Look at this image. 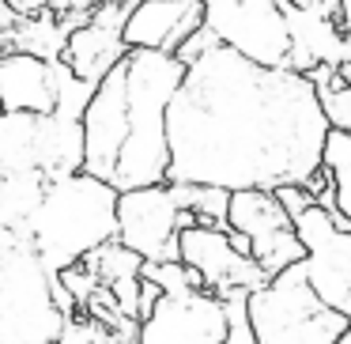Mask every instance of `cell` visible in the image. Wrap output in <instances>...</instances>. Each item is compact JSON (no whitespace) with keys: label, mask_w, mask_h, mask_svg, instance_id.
Masks as SVG:
<instances>
[{"label":"cell","mask_w":351,"mask_h":344,"mask_svg":"<svg viewBox=\"0 0 351 344\" xmlns=\"http://www.w3.org/2000/svg\"><path fill=\"white\" fill-rule=\"evenodd\" d=\"M76 299L23 231H0V344H57Z\"/></svg>","instance_id":"4"},{"label":"cell","mask_w":351,"mask_h":344,"mask_svg":"<svg viewBox=\"0 0 351 344\" xmlns=\"http://www.w3.org/2000/svg\"><path fill=\"white\" fill-rule=\"evenodd\" d=\"M182 200V208L197 212L200 223L208 227H227L230 216V190H219V185H193V182H170Z\"/></svg>","instance_id":"20"},{"label":"cell","mask_w":351,"mask_h":344,"mask_svg":"<svg viewBox=\"0 0 351 344\" xmlns=\"http://www.w3.org/2000/svg\"><path fill=\"white\" fill-rule=\"evenodd\" d=\"M230 318L227 303L215 291H162L152 318L140 321L136 344H227Z\"/></svg>","instance_id":"10"},{"label":"cell","mask_w":351,"mask_h":344,"mask_svg":"<svg viewBox=\"0 0 351 344\" xmlns=\"http://www.w3.org/2000/svg\"><path fill=\"white\" fill-rule=\"evenodd\" d=\"M200 27H204L200 0H136L125 23V46L178 54L182 42Z\"/></svg>","instance_id":"13"},{"label":"cell","mask_w":351,"mask_h":344,"mask_svg":"<svg viewBox=\"0 0 351 344\" xmlns=\"http://www.w3.org/2000/svg\"><path fill=\"white\" fill-rule=\"evenodd\" d=\"M144 276L152 284H159L167 295H178V291H200L204 288V276L197 268H189L185 261H147Z\"/></svg>","instance_id":"22"},{"label":"cell","mask_w":351,"mask_h":344,"mask_svg":"<svg viewBox=\"0 0 351 344\" xmlns=\"http://www.w3.org/2000/svg\"><path fill=\"white\" fill-rule=\"evenodd\" d=\"M328 133L306 72L268 69L215 46L189 65L170 106V182L230 193L310 185L325 170Z\"/></svg>","instance_id":"1"},{"label":"cell","mask_w":351,"mask_h":344,"mask_svg":"<svg viewBox=\"0 0 351 344\" xmlns=\"http://www.w3.org/2000/svg\"><path fill=\"white\" fill-rule=\"evenodd\" d=\"M61 284L69 288V295L76 299L80 310H84V306L91 303V295L102 288V280H99V276H95L91 268L84 265V261H80V265H72V268H64V273H61Z\"/></svg>","instance_id":"23"},{"label":"cell","mask_w":351,"mask_h":344,"mask_svg":"<svg viewBox=\"0 0 351 344\" xmlns=\"http://www.w3.org/2000/svg\"><path fill=\"white\" fill-rule=\"evenodd\" d=\"M325 170L336 190V208L343 220H351V133L332 129L325 144Z\"/></svg>","instance_id":"21"},{"label":"cell","mask_w":351,"mask_h":344,"mask_svg":"<svg viewBox=\"0 0 351 344\" xmlns=\"http://www.w3.org/2000/svg\"><path fill=\"white\" fill-rule=\"evenodd\" d=\"M99 4L102 0H53V12L76 31V27H84L87 19H91V12L99 8Z\"/></svg>","instance_id":"26"},{"label":"cell","mask_w":351,"mask_h":344,"mask_svg":"<svg viewBox=\"0 0 351 344\" xmlns=\"http://www.w3.org/2000/svg\"><path fill=\"white\" fill-rule=\"evenodd\" d=\"M276 197L283 200V208L291 212V220H295V223L302 220L313 205H317V193H313L310 185H283V190H276Z\"/></svg>","instance_id":"24"},{"label":"cell","mask_w":351,"mask_h":344,"mask_svg":"<svg viewBox=\"0 0 351 344\" xmlns=\"http://www.w3.org/2000/svg\"><path fill=\"white\" fill-rule=\"evenodd\" d=\"M295 8H321L328 16H340V0H291Z\"/></svg>","instance_id":"28"},{"label":"cell","mask_w":351,"mask_h":344,"mask_svg":"<svg viewBox=\"0 0 351 344\" xmlns=\"http://www.w3.org/2000/svg\"><path fill=\"white\" fill-rule=\"evenodd\" d=\"M84 265L91 268V273H95V276H99V280L110 288V284L129 280V276H144V265H147V261L140 257L136 250H129V246H125L121 238H114V242L99 246L95 253H87Z\"/></svg>","instance_id":"19"},{"label":"cell","mask_w":351,"mask_h":344,"mask_svg":"<svg viewBox=\"0 0 351 344\" xmlns=\"http://www.w3.org/2000/svg\"><path fill=\"white\" fill-rule=\"evenodd\" d=\"M182 261L189 268H197L204 276V288L215 295H230V291H261L265 284H272V276L257 265L250 250L234 242L227 227H197L182 231Z\"/></svg>","instance_id":"11"},{"label":"cell","mask_w":351,"mask_h":344,"mask_svg":"<svg viewBox=\"0 0 351 344\" xmlns=\"http://www.w3.org/2000/svg\"><path fill=\"white\" fill-rule=\"evenodd\" d=\"M227 231L242 250L257 257L268 276L287 273L291 265L306 261V242L298 235V223L276 197V190H238L230 193Z\"/></svg>","instance_id":"8"},{"label":"cell","mask_w":351,"mask_h":344,"mask_svg":"<svg viewBox=\"0 0 351 344\" xmlns=\"http://www.w3.org/2000/svg\"><path fill=\"white\" fill-rule=\"evenodd\" d=\"M215 46H223V42H219V34H215L212 27L204 23L200 31H193L189 38L182 42V49H178V57H182L185 65H193V61H200V57H204L208 49H215Z\"/></svg>","instance_id":"25"},{"label":"cell","mask_w":351,"mask_h":344,"mask_svg":"<svg viewBox=\"0 0 351 344\" xmlns=\"http://www.w3.org/2000/svg\"><path fill=\"white\" fill-rule=\"evenodd\" d=\"M42 170L53 182L84 170V122L69 114L0 117V174Z\"/></svg>","instance_id":"6"},{"label":"cell","mask_w":351,"mask_h":344,"mask_svg":"<svg viewBox=\"0 0 351 344\" xmlns=\"http://www.w3.org/2000/svg\"><path fill=\"white\" fill-rule=\"evenodd\" d=\"M340 344H351V329H348V333H343V336H340Z\"/></svg>","instance_id":"29"},{"label":"cell","mask_w":351,"mask_h":344,"mask_svg":"<svg viewBox=\"0 0 351 344\" xmlns=\"http://www.w3.org/2000/svg\"><path fill=\"white\" fill-rule=\"evenodd\" d=\"M61 61L34 54H0V102L4 114H57L61 110Z\"/></svg>","instance_id":"14"},{"label":"cell","mask_w":351,"mask_h":344,"mask_svg":"<svg viewBox=\"0 0 351 344\" xmlns=\"http://www.w3.org/2000/svg\"><path fill=\"white\" fill-rule=\"evenodd\" d=\"M250 318L257 344H340L351 329L348 314L313 288L306 261L272 276L261 291H250Z\"/></svg>","instance_id":"5"},{"label":"cell","mask_w":351,"mask_h":344,"mask_svg":"<svg viewBox=\"0 0 351 344\" xmlns=\"http://www.w3.org/2000/svg\"><path fill=\"white\" fill-rule=\"evenodd\" d=\"M200 4L204 23L219 34L227 49L268 69H291L295 57L287 23L291 0H200Z\"/></svg>","instance_id":"7"},{"label":"cell","mask_w":351,"mask_h":344,"mask_svg":"<svg viewBox=\"0 0 351 344\" xmlns=\"http://www.w3.org/2000/svg\"><path fill=\"white\" fill-rule=\"evenodd\" d=\"M313 87H317L321 95V106H325V117L332 129L340 133H351V61L336 65V69H328V65H321V69L310 72Z\"/></svg>","instance_id":"18"},{"label":"cell","mask_w":351,"mask_h":344,"mask_svg":"<svg viewBox=\"0 0 351 344\" xmlns=\"http://www.w3.org/2000/svg\"><path fill=\"white\" fill-rule=\"evenodd\" d=\"M49 178L42 170L23 174H0V231H31L42 200H46Z\"/></svg>","instance_id":"16"},{"label":"cell","mask_w":351,"mask_h":344,"mask_svg":"<svg viewBox=\"0 0 351 344\" xmlns=\"http://www.w3.org/2000/svg\"><path fill=\"white\" fill-rule=\"evenodd\" d=\"M189 65L162 49H129L84 110V170L117 193L170 182V106Z\"/></svg>","instance_id":"2"},{"label":"cell","mask_w":351,"mask_h":344,"mask_svg":"<svg viewBox=\"0 0 351 344\" xmlns=\"http://www.w3.org/2000/svg\"><path fill=\"white\" fill-rule=\"evenodd\" d=\"M182 200L174 185H144L129 190L117 200L121 242L144 261H182Z\"/></svg>","instance_id":"9"},{"label":"cell","mask_w":351,"mask_h":344,"mask_svg":"<svg viewBox=\"0 0 351 344\" xmlns=\"http://www.w3.org/2000/svg\"><path fill=\"white\" fill-rule=\"evenodd\" d=\"M117 200H121V193L87 170L49 182L46 200L27 231L49 273L61 276L64 268L87 261V253H95L99 246L121 238Z\"/></svg>","instance_id":"3"},{"label":"cell","mask_w":351,"mask_h":344,"mask_svg":"<svg viewBox=\"0 0 351 344\" xmlns=\"http://www.w3.org/2000/svg\"><path fill=\"white\" fill-rule=\"evenodd\" d=\"M69 34H72V27L57 12L19 19L16 27L4 31V54H34V57H46V61H61Z\"/></svg>","instance_id":"17"},{"label":"cell","mask_w":351,"mask_h":344,"mask_svg":"<svg viewBox=\"0 0 351 344\" xmlns=\"http://www.w3.org/2000/svg\"><path fill=\"white\" fill-rule=\"evenodd\" d=\"M287 23H291V42H295V57H291V69L306 72L313 69L351 61V34L340 27V19L328 16L321 8H295L287 4Z\"/></svg>","instance_id":"15"},{"label":"cell","mask_w":351,"mask_h":344,"mask_svg":"<svg viewBox=\"0 0 351 344\" xmlns=\"http://www.w3.org/2000/svg\"><path fill=\"white\" fill-rule=\"evenodd\" d=\"M298 235L306 242V268L313 288L351 318V231H340L332 223V212L313 205L298 220Z\"/></svg>","instance_id":"12"},{"label":"cell","mask_w":351,"mask_h":344,"mask_svg":"<svg viewBox=\"0 0 351 344\" xmlns=\"http://www.w3.org/2000/svg\"><path fill=\"white\" fill-rule=\"evenodd\" d=\"M19 19H34V16H46L53 12V0H4Z\"/></svg>","instance_id":"27"}]
</instances>
